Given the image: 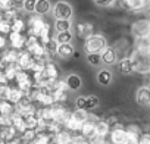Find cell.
Segmentation results:
<instances>
[{"instance_id":"obj_13","label":"cell","mask_w":150,"mask_h":144,"mask_svg":"<svg viewBox=\"0 0 150 144\" xmlns=\"http://www.w3.org/2000/svg\"><path fill=\"white\" fill-rule=\"evenodd\" d=\"M50 11V2L49 0H37V5H35V13L38 15H44Z\"/></svg>"},{"instance_id":"obj_9","label":"cell","mask_w":150,"mask_h":144,"mask_svg":"<svg viewBox=\"0 0 150 144\" xmlns=\"http://www.w3.org/2000/svg\"><path fill=\"white\" fill-rule=\"evenodd\" d=\"M66 84H68V88L72 90V91H77L80 87H81V78L78 75H69L66 78Z\"/></svg>"},{"instance_id":"obj_24","label":"cell","mask_w":150,"mask_h":144,"mask_svg":"<svg viewBox=\"0 0 150 144\" xmlns=\"http://www.w3.org/2000/svg\"><path fill=\"white\" fill-rule=\"evenodd\" d=\"M57 41L56 40H49L47 43H46V50L49 52V53H57Z\"/></svg>"},{"instance_id":"obj_18","label":"cell","mask_w":150,"mask_h":144,"mask_svg":"<svg viewBox=\"0 0 150 144\" xmlns=\"http://www.w3.org/2000/svg\"><path fill=\"white\" fill-rule=\"evenodd\" d=\"M71 116H72L74 119H77L78 122H81V124L87 122V119H88V113H87L86 110H81V109H77Z\"/></svg>"},{"instance_id":"obj_34","label":"cell","mask_w":150,"mask_h":144,"mask_svg":"<svg viewBox=\"0 0 150 144\" xmlns=\"http://www.w3.org/2000/svg\"><path fill=\"white\" fill-rule=\"evenodd\" d=\"M80 144H91V141H90L88 138H86V140H84V141H81Z\"/></svg>"},{"instance_id":"obj_2","label":"cell","mask_w":150,"mask_h":144,"mask_svg":"<svg viewBox=\"0 0 150 144\" xmlns=\"http://www.w3.org/2000/svg\"><path fill=\"white\" fill-rule=\"evenodd\" d=\"M53 15L56 19H69L72 16V8L66 2H59L54 5Z\"/></svg>"},{"instance_id":"obj_17","label":"cell","mask_w":150,"mask_h":144,"mask_svg":"<svg viewBox=\"0 0 150 144\" xmlns=\"http://www.w3.org/2000/svg\"><path fill=\"white\" fill-rule=\"evenodd\" d=\"M115 59H116V56H115L113 49H105V52L102 53V60L105 63H113Z\"/></svg>"},{"instance_id":"obj_7","label":"cell","mask_w":150,"mask_h":144,"mask_svg":"<svg viewBox=\"0 0 150 144\" xmlns=\"http://www.w3.org/2000/svg\"><path fill=\"white\" fill-rule=\"evenodd\" d=\"M53 143L54 144H72V135L66 131H60L54 135Z\"/></svg>"},{"instance_id":"obj_14","label":"cell","mask_w":150,"mask_h":144,"mask_svg":"<svg viewBox=\"0 0 150 144\" xmlns=\"http://www.w3.org/2000/svg\"><path fill=\"white\" fill-rule=\"evenodd\" d=\"M134 69V63L131 59H122L119 62V71L124 72V74H129V72H132Z\"/></svg>"},{"instance_id":"obj_37","label":"cell","mask_w":150,"mask_h":144,"mask_svg":"<svg viewBox=\"0 0 150 144\" xmlns=\"http://www.w3.org/2000/svg\"><path fill=\"white\" fill-rule=\"evenodd\" d=\"M0 12H2V9H0Z\"/></svg>"},{"instance_id":"obj_29","label":"cell","mask_w":150,"mask_h":144,"mask_svg":"<svg viewBox=\"0 0 150 144\" xmlns=\"http://www.w3.org/2000/svg\"><path fill=\"white\" fill-rule=\"evenodd\" d=\"M44 72H46V75H47L49 78H54V77L57 75V71H56V68H54L53 65H47V66L44 68Z\"/></svg>"},{"instance_id":"obj_31","label":"cell","mask_w":150,"mask_h":144,"mask_svg":"<svg viewBox=\"0 0 150 144\" xmlns=\"http://www.w3.org/2000/svg\"><path fill=\"white\" fill-rule=\"evenodd\" d=\"M6 81H8V78H6L5 71H0V85H5V84H6Z\"/></svg>"},{"instance_id":"obj_26","label":"cell","mask_w":150,"mask_h":144,"mask_svg":"<svg viewBox=\"0 0 150 144\" xmlns=\"http://www.w3.org/2000/svg\"><path fill=\"white\" fill-rule=\"evenodd\" d=\"M35 5H37V0H25L24 2V9L27 12H34L35 11Z\"/></svg>"},{"instance_id":"obj_21","label":"cell","mask_w":150,"mask_h":144,"mask_svg":"<svg viewBox=\"0 0 150 144\" xmlns=\"http://www.w3.org/2000/svg\"><path fill=\"white\" fill-rule=\"evenodd\" d=\"M87 60H88L90 65L97 66V65H100V62H102V54H99V53H88V54H87Z\"/></svg>"},{"instance_id":"obj_15","label":"cell","mask_w":150,"mask_h":144,"mask_svg":"<svg viewBox=\"0 0 150 144\" xmlns=\"http://www.w3.org/2000/svg\"><path fill=\"white\" fill-rule=\"evenodd\" d=\"M96 131H97V137H106L108 134H110V126L108 122H99L97 126H96Z\"/></svg>"},{"instance_id":"obj_4","label":"cell","mask_w":150,"mask_h":144,"mask_svg":"<svg viewBox=\"0 0 150 144\" xmlns=\"http://www.w3.org/2000/svg\"><path fill=\"white\" fill-rule=\"evenodd\" d=\"M9 40H11V44H12L13 49H22V46L27 43V38L21 32H15V31L11 32Z\"/></svg>"},{"instance_id":"obj_28","label":"cell","mask_w":150,"mask_h":144,"mask_svg":"<svg viewBox=\"0 0 150 144\" xmlns=\"http://www.w3.org/2000/svg\"><path fill=\"white\" fill-rule=\"evenodd\" d=\"M15 5H13V2L12 0H0V9L2 11H11L12 8H13Z\"/></svg>"},{"instance_id":"obj_8","label":"cell","mask_w":150,"mask_h":144,"mask_svg":"<svg viewBox=\"0 0 150 144\" xmlns=\"http://www.w3.org/2000/svg\"><path fill=\"white\" fill-rule=\"evenodd\" d=\"M22 99H24V91L22 90H19V88H11L6 100H9L11 103H19Z\"/></svg>"},{"instance_id":"obj_32","label":"cell","mask_w":150,"mask_h":144,"mask_svg":"<svg viewBox=\"0 0 150 144\" xmlns=\"http://www.w3.org/2000/svg\"><path fill=\"white\" fill-rule=\"evenodd\" d=\"M94 2L97 3V5H102V6H105V5H109L112 0H94Z\"/></svg>"},{"instance_id":"obj_19","label":"cell","mask_w":150,"mask_h":144,"mask_svg":"<svg viewBox=\"0 0 150 144\" xmlns=\"http://www.w3.org/2000/svg\"><path fill=\"white\" fill-rule=\"evenodd\" d=\"M71 40H72V34H71L69 31L59 32L57 37H56V41H57L59 44H68V43H71Z\"/></svg>"},{"instance_id":"obj_1","label":"cell","mask_w":150,"mask_h":144,"mask_svg":"<svg viewBox=\"0 0 150 144\" xmlns=\"http://www.w3.org/2000/svg\"><path fill=\"white\" fill-rule=\"evenodd\" d=\"M105 47H106V41L100 35H91L86 41V50H87V53H99V52L105 50Z\"/></svg>"},{"instance_id":"obj_25","label":"cell","mask_w":150,"mask_h":144,"mask_svg":"<svg viewBox=\"0 0 150 144\" xmlns=\"http://www.w3.org/2000/svg\"><path fill=\"white\" fill-rule=\"evenodd\" d=\"M11 25H12V31H15V32H21L24 30V27H25L21 19H13Z\"/></svg>"},{"instance_id":"obj_5","label":"cell","mask_w":150,"mask_h":144,"mask_svg":"<svg viewBox=\"0 0 150 144\" xmlns=\"http://www.w3.org/2000/svg\"><path fill=\"white\" fill-rule=\"evenodd\" d=\"M96 126L97 125H94L93 122H84V125H83V128H81V132H83V135L86 137V138H88V140H93L94 137H97V131H96Z\"/></svg>"},{"instance_id":"obj_23","label":"cell","mask_w":150,"mask_h":144,"mask_svg":"<svg viewBox=\"0 0 150 144\" xmlns=\"http://www.w3.org/2000/svg\"><path fill=\"white\" fill-rule=\"evenodd\" d=\"M99 106V99L96 96H88L87 97V110H91Z\"/></svg>"},{"instance_id":"obj_33","label":"cell","mask_w":150,"mask_h":144,"mask_svg":"<svg viewBox=\"0 0 150 144\" xmlns=\"http://www.w3.org/2000/svg\"><path fill=\"white\" fill-rule=\"evenodd\" d=\"M12 2H13V5H15V6H19V5H24L25 0H12Z\"/></svg>"},{"instance_id":"obj_35","label":"cell","mask_w":150,"mask_h":144,"mask_svg":"<svg viewBox=\"0 0 150 144\" xmlns=\"http://www.w3.org/2000/svg\"><path fill=\"white\" fill-rule=\"evenodd\" d=\"M0 144H8V141H5V140H2V138H0Z\"/></svg>"},{"instance_id":"obj_20","label":"cell","mask_w":150,"mask_h":144,"mask_svg":"<svg viewBox=\"0 0 150 144\" xmlns=\"http://www.w3.org/2000/svg\"><path fill=\"white\" fill-rule=\"evenodd\" d=\"M54 27H56L57 32H63V31H69L71 24H69V21H68V19H57Z\"/></svg>"},{"instance_id":"obj_11","label":"cell","mask_w":150,"mask_h":144,"mask_svg":"<svg viewBox=\"0 0 150 144\" xmlns=\"http://www.w3.org/2000/svg\"><path fill=\"white\" fill-rule=\"evenodd\" d=\"M97 81H99V84H102V85H109L110 81H112V74H110V71L102 69V71L99 72V75H97Z\"/></svg>"},{"instance_id":"obj_10","label":"cell","mask_w":150,"mask_h":144,"mask_svg":"<svg viewBox=\"0 0 150 144\" xmlns=\"http://www.w3.org/2000/svg\"><path fill=\"white\" fill-rule=\"evenodd\" d=\"M137 102L140 104H149L150 103V90L149 88H140L137 91Z\"/></svg>"},{"instance_id":"obj_36","label":"cell","mask_w":150,"mask_h":144,"mask_svg":"<svg viewBox=\"0 0 150 144\" xmlns=\"http://www.w3.org/2000/svg\"><path fill=\"white\" fill-rule=\"evenodd\" d=\"M2 129H3V126H2V125H0V134H2Z\"/></svg>"},{"instance_id":"obj_3","label":"cell","mask_w":150,"mask_h":144,"mask_svg":"<svg viewBox=\"0 0 150 144\" xmlns=\"http://www.w3.org/2000/svg\"><path fill=\"white\" fill-rule=\"evenodd\" d=\"M127 140V129H124L121 125H115L110 129V141L112 144H124Z\"/></svg>"},{"instance_id":"obj_22","label":"cell","mask_w":150,"mask_h":144,"mask_svg":"<svg viewBox=\"0 0 150 144\" xmlns=\"http://www.w3.org/2000/svg\"><path fill=\"white\" fill-rule=\"evenodd\" d=\"M0 32L2 34H11L12 32V25L8 22V21H5V19H0Z\"/></svg>"},{"instance_id":"obj_12","label":"cell","mask_w":150,"mask_h":144,"mask_svg":"<svg viewBox=\"0 0 150 144\" xmlns=\"http://www.w3.org/2000/svg\"><path fill=\"white\" fill-rule=\"evenodd\" d=\"M74 47H72V44L71 43H68V44H59V47H57V54L59 56H62V57H69V56H72L74 54Z\"/></svg>"},{"instance_id":"obj_6","label":"cell","mask_w":150,"mask_h":144,"mask_svg":"<svg viewBox=\"0 0 150 144\" xmlns=\"http://www.w3.org/2000/svg\"><path fill=\"white\" fill-rule=\"evenodd\" d=\"M18 65L22 69H30V68H33L34 60H33V57H31L30 53H21L19 57H18Z\"/></svg>"},{"instance_id":"obj_27","label":"cell","mask_w":150,"mask_h":144,"mask_svg":"<svg viewBox=\"0 0 150 144\" xmlns=\"http://www.w3.org/2000/svg\"><path fill=\"white\" fill-rule=\"evenodd\" d=\"M75 106H77V109H81V110H86L87 109V97H78L77 100H75Z\"/></svg>"},{"instance_id":"obj_16","label":"cell","mask_w":150,"mask_h":144,"mask_svg":"<svg viewBox=\"0 0 150 144\" xmlns=\"http://www.w3.org/2000/svg\"><path fill=\"white\" fill-rule=\"evenodd\" d=\"M0 115H13V104L9 100H2V104H0Z\"/></svg>"},{"instance_id":"obj_30","label":"cell","mask_w":150,"mask_h":144,"mask_svg":"<svg viewBox=\"0 0 150 144\" xmlns=\"http://www.w3.org/2000/svg\"><path fill=\"white\" fill-rule=\"evenodd\" d=\"M138 144H150V135H149V134H143V135L140 137Z\"/></svg>"}]
</instances>
